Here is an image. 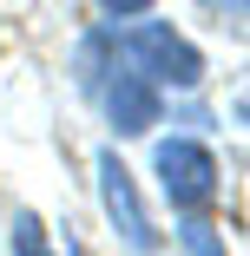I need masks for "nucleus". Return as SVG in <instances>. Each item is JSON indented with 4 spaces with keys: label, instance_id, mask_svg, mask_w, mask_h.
I'll return each mask as SVG.
<instances>
[{
    "label": "nucleus",
    "instance_id": "obj_1",
    "mask_svg": "<svg viewBox=\"0 0 250 256\" xmlns=\"http://www.w3.org/2000/svg\"><path fill=\"white\" fill-rule=\"evenodd\" d=\"M145 20V14H138ZM119 40V53L152 79L158 92L171 86V92H191V86H204V53L171 26V20H145V26H132V33H112Z\"/></svg>",
    "mask_w": 250,
    "mask_h": 256
},
{
    "label": "nucleus",
    "instance_id": "obj_6",
    "mask_svg": "<svg viewBox=\"0 0 250 256\" xmlns=\"http://www.w3.org/2000/svg\"><path fill=\"white\" fill-rule=\"evenodd\" d=\"M178 243H184L191 256H224V243L211 236V224H204V210H191V217L178 224Z\"/></svg>",
    "mask_w": 250,
    "mask_h": 256
},
{
    "label": "nucleus",
    "instance_id": "obj_8",
    "mask_svg": "<svg viewBox=\"0 0 250 256\" xmlns=\"http://www.w3.org/2000/svg\"><path fill=\"white\" fill-rule=\"evenodd\" d=\"M112 20H138V14H152V0H99Z\"/></svg>",
    "mask_w": 250,
    "mask_h": 256
},
{
    "label": "nucleus",
    "instance_id": "obj_5",
    "mask_svg": "<svg viewBox=\"0 0 250 256\" xmlns=\"http://www.w3.org/2000/svg\"><path fill=\"white\" fill-rule=\"evenodd\" d=\"M112 53H119V40H112V33H86V40H79V60H73V72H79V92H92L99 79H106Z\"/></svg>",
    "mask_w": 250,
    "mask_h": 256
},
{
    "label": "nucleus",
    "instance_id": "obj_9",
    "mask_svg": "<svg viewBox=\"0 0 250 256\" xmlns=\"http://www.w3.org/2000/svg\"><path fill=\"white\" fill-rule=\"evenodd\" d=\"M204 7H230V20H237V14H243V0H204Z\"/></svg>",
    "mask_w": 250,
    "mask_h": 256
},
{
    "label": "nucleus",
    "instance_id": "obj_3",
    "mask_svg": "<svg viewBox=\"0 0 250 256\" xmlns=\"http://www.w3.org/2000/svg\"><path fill=\"white\" fill-rule=\"evenodd\" d=\"M99 98H106V118H112V132L119 138H145L158 118H165V98H158V86L145 79L125 53H112V66H106V79L92 86Z\"/></svg>",
    "mask_w": 250,
    "mask_h": 256
},
{
    "label": "nucleus",
    "instance_id": "obj_7",
    "mask_svg": "<svg viewBox=\"0 0 250 256\" xmlns=\"http://www.w3.org/2000/svg\"><path fill=\"white\" fill-rule=\"evenodd\" d=\"M14 256H53L46 236H40V217H33V210H14Z\"/></svg>",
    "mask_w": 250,
    "mask_h": 256
},
{
    "label": "nucleus",
    "instance_id": "obj_2",
    "mask_svg": "<svg viewBox=\"0 0 250 256\" xmlns=\"http://www.w3.org/2000/svg\"><path fill=\"white\" fill-rule=\"evenodd\" d=\"M152 171H158V190L171 197L178 217L217 204V178H224V171H217V158H211V144H197V138H158Z\"/></svg>",
    "mask_w": 250,
    "mask_h": 256
},
{
    "label": "nucleus",
    "instance_id": "obj_4",
    "mask_svg": "<svg viewBox=\"0 0 250 256\" xmlns=\"http://www.w3.org/2000/svg\"><path fill=\"white\" fill-rule=\"evenodd\" d=\"M99 204H106V217H112V230L125 236L132 256H152V250H158V230H152V217H145L138 178L125 171L119 151H99Z\"/></svg>",
    "mask_w": 250,
    "mask_h": 256
}]
</instances>
